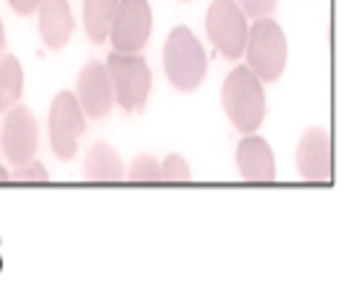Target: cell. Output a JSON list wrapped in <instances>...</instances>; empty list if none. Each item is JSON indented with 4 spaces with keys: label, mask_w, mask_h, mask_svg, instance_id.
<instances>
[{
    "label": "cell",
    "mask_w": 352,
    "mask_h": 292,
    "mask_svg": "<svg viewBox=\"0 0 352 292\" xmlns=\"http://www.w3.org/2000/svg\"><path fill=\"white\" fill-rule=\"evenodd\" d=\"M221 103L226 116L232 118L239 132L261 129L265 118V92L263 82L250 72L248 66H236L234 72L226 76L223 90H221Z\"/></svg>",
    "instance_id": "cell-1"
},
{
    "label": "cell",
    "mask_w": 352,
    "mask_h": 292,
    "mask_svg": "<svg viewBox=\"0 0 352 292\" xmlns=\"http://www.w3.org/2000/svg\"><path fill=\"white\" fill-rule=\"evenodd\" d=\"M163 66H166L168 82L179 92H192L203 85L208 72V56L190 27H176L168 34L163 48Z\"/></svg>",
    "instance_id": "cell-2"
},
{
    "label": "cell",
    "mask_w": 352,
    "mask_h": 292,
    "mask_svg": "<svg viewBox=\"0 0 352 292\" xmlns=\"http://www.w3.org/2000/svg\"><path fill=\"white\" fill-rule=\"evenodd\" d=\"M248 69L261 82H276L287 69V34L274 19H255L248 32Z\"/></svg>",
    "instance_id": "cell-3"
},
{
    "label": "cell",
    "mask_w": 352,
    "mask_h": 292,
    "mask_svg": "<svg viewBox=\"0 0 352 292\" xmlns=\"http://www.w3.org/2000/svg\"><path fill=\"white\" fill-rule=\"evenodd\" d=\"M108 76L113 85V98L124 111H142L147 98H150V87H153V74L147 61L140 53H118L113 50L108 56Z\"/></svg>",
    "instance_id": "cell-4"
},
{
    "label": "cell",
    "mask_w": 352,
    "mask_h": 292,
    "mask_svg": "<svg viewBox=\"0 0 352 292\" xmlns=\"http://www.w3.org/2000/svg\"><path fill=\"white\" fill-rule=\"evenodd\" d=\"M206 30L223 59L236 61L245 53L250 27L236 0H213L206 16Z\"/></svg>",
    "instance_id": "cell-5"
},
{
    "label": "cell",
    "mask_w": 352,
    "mask_h": 292,
    "mask_svg": "<svg viewBox=\"0 0 352 292\" xmlns=\"http://www.w3.org/2000/svg\"><path fill=\"white\" fill-rule=\"evenodd\" d=\"M87 116L79 108V101L72 92H58L50 103V114H47V132H50V147L60 161H72L76 156L79 137L85 134Z\"/></svg>",
    "instance_id": "cell-6"
},
{
    "label": "cell",
    "mask_w": 352,
    "mask_h": 292,
    "mask_svg": "<svg viewBox=\"0 0 352 292\" xmlns=\"http://www.w3.org/2000/svg\"><path fill=\"white\" fill-rule=\"evenodd\" d=\"M153 32V11L147 0H118L116 16L111 24V43L118 53H140Z\"/></svg>",
    "instance_id": "cell-7"
},
{
    "label": "cell",
    "mask_w": 352,
    "mask_h": 292,
    "mask_svg": "<svg viewBox=\"0 0 352 292\" xmlns=\"http://www.w3.org/2000/svg\"><path fill=\"white\" fill-rule=\"evenodd\" d=\"M37 118L27 105H16L6 111L3 127H0V153L8 158V163H19L34 158L37 150Z\"/></svg>",
    "instance_id": "cell-8"
},
{
    "label": "cell",
    "mask_w": 352,
    "mask_h": 292,
    "mask_svg": "<svg viewBox=\"0 0 352 292\" xmlns=\"http://www.w3.org/2000/svg\"><path fill=\"white\" fill-rule=\"evenodd\" d=\"M297 174L305 182H331L334 150L331 134L321 127H310L297 143Z\"/></svg>",
    "instance_id": "cell-9"
},
{
    "label": "cell",
    "mask_w": 352,
    "mask_h": 292,
    "mask_svg": "<svg viewBox=\"0 0 352 292\" xmlns=\"http://www.w3.org/2000/svg\"><path fill=\"white\" fill-rule=\"evenodd\" d=\"M76 101L87 118H103L113 108V85L108 69L98 61H89L76 79Z\"/></svg>",
    "instance_id": "cell-10"
},
{
    "label": "cell",
    "mask_w": 352,
    "mask_h": 292,
    "mask_svg": "<svg viewBox=\"0 0 352 292\" xmlns=\"http://www.w3.org/2000/svg\"><path fill=\"white\" fill-rule=\"evenodd\" d=\"M236 169L239 176L248 182H274L276 179V161H274V150L263 137L252 134L236 145Z\"/></svg>",
    "instance_id": "cell-11"
},
{
    "label": "cell",
    "mask_w": 352,
    "mask_h": 292,
    "mask_svg": "<svg viewBox=\"0 0 352 292\" xmlns=\"http://www.w3.org/2000/svg\"><path fill=\"white\" fill-rule=\"evenodd\" d=\"M40 34L50 50H60L74 34V14L69 0H40Z\"/></svg>",
    "instance_id": "cell-12"
},
{
    "label": "cell",
    "mask_w": 352,
    "mask_h": 292,
    "mask_svg": "<svg viewBox=\"0 0 352 292\" xmlns=\"http://www.w3.org/2000/svg\"><path fill=\"white\" fill-rule=\"evenodd\" d=\"M85 176L89 182H118V179H124L121 156L103 140L89 145L87 156H85Z\"/></svg>",
    "instance_id": "cell-13"
},
{
    "label": "cell",
    "mask_w": 352,
    "mask_h": 292,
    "mask_svg": "<svg viewBox=\"0 0 352 292\" xmlns=\"http://www.w3.org/2000/svg\"><path fill=\"white\" fill-rule=\"evenodd\" d=\"M118 0H85V32L95 45L108 40Z\"/></svg>",
    "instance_id": "cell-14"
},
{
    "label": "cell",
    "mask_w": 352,
    "mask_h": 292,
    "mask_svg": "<svg viewBox=\"0 0 352 292\" xmlns=\"http://www.w3.org/2000/svg\"><path fill=\"white\" fill-rule=\"evenodd\" d=\"M24 92V69L16 56L0 53V111H8Z\"/></svg>",
    "instance_id": "cell-15"
},
{
    "label": "cell",
    "mask_w": 352,
    "mask_h": 292,
    "mask_svg": "<svg viewBox=\"0 0 352 292\" xmlns=\"http://www.w3.org/2000/svg\"><path fill=\"white\" fill-rule=\"evenodd\" d=\"M161 163L155 161L153 156H137L129 166V179L132 182H161Z\"/></svg>",
    "instance_id": "cell-16"
},
{
    "label": "cell",
    "mask_w": 352,
    "mask_h": 292,
    "mask_svg": "<svg viewBox=\"0 0 352 292\" xmlns=\"http://www.w3.org/2000/svg\"><path fill=\"white\" fill-rule=\"evenodd\" d=\"M161 182H190L192 171H190V163L184 156H168L166 161L161 163Z\"/></svg>",
    "instance_id": "cell-17"
},
{
    "label": "cell",
    "mask_w": 352,
    "mask_h": 292,
    "mask_svg": "<svg viewBox=\"0 0 352 292\" xmlns=\"http://www.w3.org/2000/svg\"><path fill=\"white\" fill-rule=\"evenodd\" d=\"M14 179H19V182H47L50 174L45 171L43 163L30 158V161H24V163H19V166H16Z\"/></svg>",
    "instance_id": "cell-18"
},
{
    "label": "cell",
    "mask_w": 352,
    "mask_h": 292,
    "mask_svg": "<svg viewBox=\"0 0 352 292\" xmlns=\"http://www.w3.org/2000/svg\"><path fill=\"white\" fill-rule=\"evenodd\" d=\"M236 6L242 8L245 16H252V19H263V16H271L276 11L279 0H236Z\"/></svg>",
    "instance_id": "cell-19"
},
{
    "label": "cell",
    "mask_w": 352,
    "mask_h": 292,
    "mask_svg": "<svg viewBox=\"0 0 352 292\" xmlns=\"http://www.w3.org/2000/svg\"><path fill=\"white\" fill-rule=\"evenodd\" d=\"M8 6H11L19 16H30V14H34V11H37L40 0H8Z\"/></svg>",
    "instance_id": "cell-20"
},
{
    "label": "cell",
    "mask_w": 352,
    "mask_h": 292,
    "mask_svg": "<svg viewBox=\"0 0 352 292\" xmlns=\"http://www.w3.org/2000/svg\"><path fill=\"white\" fill-rule=\"evenodd\" d=\"M0 182H11V174H8V169H3V166H0Z\"/></svg>",
    "instance_id": "cell-21"
},
{
    "label": "cell",
    "mask_w": 352,
    "mask_h": 292,
    "mask_svg": "<svg viewBox=\"0 0 352 292\" xmlns=\"http://www.w3.org/2000/svg\"><path fill=\"white\" fill-rule=\"evenodd\" d=\"M3 48H6V30H3V21H0V53H3Z\"/></svg>",
    "instance_id": "cell-22"
}]
</instances>
